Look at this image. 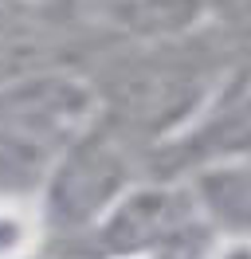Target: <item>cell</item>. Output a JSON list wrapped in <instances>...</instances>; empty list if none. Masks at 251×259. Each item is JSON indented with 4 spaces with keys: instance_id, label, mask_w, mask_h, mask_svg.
<instances>
[{
    "instance_id": "8992f818",
    "label": "cell",
    "mask_w": 251,
    "mask_h": 259,
    "mask_svg": "<svg viewBox=\"0 0 251 259\" xmlns=\"http://www.w3.org/2000/svg\"><path fill=\"white\" fill-rule=\"evenodd\" d=\"M51 243L39 196H0V259H39Z\"/></svg>"
},
{
    "instance_id": "6da1fadb",
    "label": "cell",
    "mask_w": 251,
    "mask_h": 259,
    "mask_svg": "<svg viewBox=\"0 0 251 259\" xmlns=\"http://www.w3.org/2000/svg\"><path fill=\"white\" fill-rule=\"evenodd\" d=\"M239 55L204 24L173 39H106L82 71L98 98V118L153 153L200 114Z\"/></svg>"
},
{
    "instance_id": "5b68a950",
    "label": "cell",
    "mask_w": 251,
    "mask_h": 259,
    "mask_svg": "<svg viewBox=\"0 0 251 259\" xmlns=\"http://www.w3.org/2000/svg\"><path fill=\"white\" fill-rule=\"evenodd\" d=\"M212 0H87V16L106 39H173L208 24Z\"/></svg>"
},
{
    "instance_id": "52a82bcc",
    "label": "cell",
    "mask_w": 251,
    "mask_h": 259,
    "mask_svg": "<svg viewBox=\"0 0 251 259\" xmlns=\"http://www.w3.org/2000/svg\"><path fill=\"white\" fill-rule=\"evenodd\" d=\"M208 24L216 28L235 51H251V0H212Z\"/></svg>"
},
{
    "instance_id": "277c9868",
    "label": "cell",
    "mask_w": 251,
    "mask_h": 259,
    "mask_svg": "<svg viewBox=\"0 0 251 259\" xmlns=\"http://www.w3.org/2000/svg\"><path fill=\"white\" fill-rule=\"evenodd\" d=\"M94 118L98 98L82 67L55 63L0 82V138L44 157L47 165Z\"/></svg>"
},
{
    "instance_id": "3957f363",
    "label": "cell",
    "mask_w": 251,
    "mask_h": 259,
    "mask_svg": "<svg viewBox=\"0 0 251 259\" xmlns=\"http://www.w3.org/2000/svg\"><path fill=\"white\" fill-rule=\"evenodd\" d=\"M149 173V153L130 142L106 118L75 134L51 157L39 185V208L51 228V240H78L98 224L118 196Z\"/></svg>"
},
{
    "instance_id": "7a4b0ae2",
    "label": "cell",
    "mask_w": 251,
    "mask_h": 259,
    "mask_svg": "<svg viewBox=\"0 0 251 259\" xmlns=\"http://www.w3.org/2000/svg\"><path fill=\"white\" fill-rule=\"evenodd\" d=\"M200 200L188 177L145 173L130 185L106 216L75 240V259H192L208 240Z\"/></svg>"
}]
</instances>
